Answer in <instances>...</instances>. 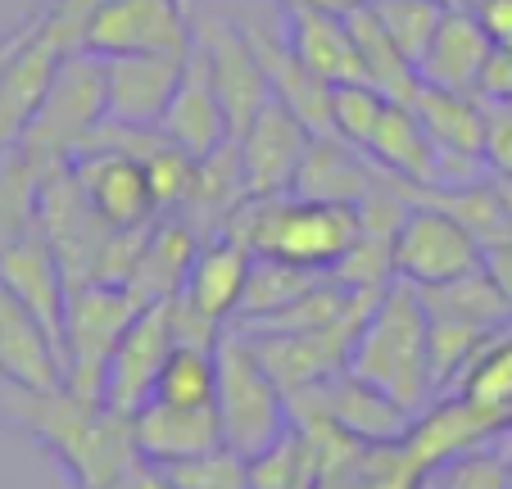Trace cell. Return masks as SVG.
<instances>
[{"instance_id": "cell-17", "label": "cell", "mask_w": 512, "mask_h": 489, "mask_svg": "<svg viewBox=\"0 0 512 489\" xmlns=\"http://www.w3.org/2000/svg\"><path fill=\"white\" fill-rule=\"evenodd\" d=\"M132 440L141 458L159 462V467H173V462L223 449L227 435H223L218 408H182V403L150 399L145 408L132 413Z\"/></svg>"}, {"instance_id": "cell-34", "label": "cell", "mask_w": 512, "mask_h": 489, "mask_svg": "<svg viewBox=\"0 0 512 489\" xmlns=\"http://www.w3.org/2000/svg\"><path fill=\"white\" fill-rule=\"evenodd\" d=\"M145 159V173H150V191H155L159 209L173 213V209H186L195 195V182H200V159L182 145H173L168 136H159L150 150L141 154Z\"/></svg>"}, {"instance_id": "cell-29", "label": "cell", "mask_w": 512, "mask_h": 489, "mask_svg": "<svg viewBox=\"0 0 512 489\" xmlns=\"http://www.w3.org/2000/svg\"><path fill=\"white\" fill-rule=\"evenodd\" d=\"M46 173H50L46 163L32 159L23 145H14L0 159V254L37 227V204H41Z\"/></svg>"}, {"instance_id": "cell-14", "label": "cell", "mask_w": 512, "mask_h": 489, "mask_svg": "<svg viewBox=\"0 0 512 489\" xmlns=\"http://www.w3.org/2000/svg\"><path fill=\"white\" fill-rule=\"evenodd\" d=\"M0 286L10 290L50 336L64 349V317H68V272L59 263V254L50 250V240L41 236V227H32L23 240H14L10 250L0 254Z\"/></svg>"}, {"instance_id": "cell-37", "label": "cell", "mask_w": 512, "mask_h": 489, "mask_svg": "<svg viewBox=\"0 0 512 489\" xmlns=\"http://www.w3.org/2000/svg\"><path fill=\"white\" fill-rule=\"evenodd\" d=\"M177 489H254L250 485V458L236 449H213L200 458H186L168 467Z\"/></svg>"}, {"instance_id": "cell-36", "label": "cell", "mask_w": 512, "mask_h": 489, "mask_svg": "<svg viewBox=\"0 0 512 489\" xmlns=\"http://www.w3.org/2000/svg\"><path fill=\"white\" fill-rule=\"evenodd\" d=\"M386 105L390 96L381 87H372V82H340V87H331V132L340 141L358 145V150H368Z\"/></svg>"}, {"instance_id": "cell-40", "label": "cell", "mask_w": 512, "mask_h": 489, "mask_svg": "<svg viewBox=\"0 0 512 489\" xmlns=\"http://www.w3.org/2000/svg\"><path fill=\"white\" fill-rule=\"evenodd\" d=\"M476 96H481L490 109L512 105V46H494L490 50L481 77H476Z\"/></svg>"}, {"instance_id": "cell-30", "label": "cell", "mask_w": 512, "mask_h": 489, "mask_svg": "<svg viewBox=\"0 0 512 489\" xmlns=\"http://www.w3.org/2000/svg\"><path fill=\"white\" fill-rule=\"evenodd\" d=\"M155 399L182 403V408H213V399H218V345L177 340L159 367Z\"/></svg>"}, {"instance_id": "cell-8", "label": "cell", "mask_w": 512, "mask_h": 489, "mask_svg": "<svg viewBox=\"0 0 512 489\" xmlns=\"http://www.w3.org/2000/svg\"><path fill=\"white\" fill-rule=\"evenodd\" d=\"M195 46V19L186 0H105L82 28L87 55H186Z\"/></svg>"}, {"instance_id": "cell-20", "label": "cell", "mask_w": 512, "mask_h": 489, "mask_svg": "<svg viewBox=\"0 0 512 489\" xmlns=\"http://www.w3.org/2000/svg\"><path fill=\"white\" fill-rule=\"evenodd\" d=\"M503 422H508L503 413H490V408H481V403L454 394V399L435 403L431 413H426L422 422L408 431V440L399 444V449H404V458L426 476V471H435L440 462H449V458H458V453L476 449V444H481L485 435L499 431Z\"/></svg>"}, {"instance_id": "cell-26", "label": "cell", "mask_w": 512, "mask_h": 489, "mask_svg": "<svg viewBox=\"0 0 512 489\" xmlns=\"http://www.w3.org/2000/svg\"><path fill=\"white\" fill-rule=\"evenodd\" d=\"M200 245H204L200 231L186 218L150 222L145 245H141V254H136V268H132V277H127V290H132L141 304H159V299L182 295L186 272H191Z\"/></svg>"}, {"instance_id": "cell-48", "label": "cell", "mask_w": 512, "mask_h": 489, "mask_svg": "<svg viewBox=\"0 0 512 489\" xmlns=\"http://www.w3.org/2000/svg\"><path fill=\"white\" fill-rule=\"evenodd\" d=\"M508 422H512V408H508Z\"/></svg>"}, {"instance_id": "cell-7", "label": "cell", "mask_w": 512, "mask_h": 489, "mask_svg": "<svg viewBox=\"0 0 512 489\" xmlns=\"http://www.w3.org/2000/svg\"><path fill=\"white\" fill-rule=\"evenodd\" d=\"M390 268L399 281L426 290L485 268V250L454 213L426 200L404 209V218H399L395 236H390Z\"/></svg>"}, {"instance_id": "cell-16", "label": "cell", "mask_w": 512, "mask_h": 489, "mask_svg": "<svg viewBox=\"0 0 512 489\" xmlns=\"http://www.w3.org/2000/svg\"><path fill=\"white\" fill-rule=\"evenodd\" d=\"M313 390L322 399V413L340 426V435H349L363 449H399L408 440V431H413L408 426L413 413H408L404 403H395L377 385L358 381L354 372H340L336 381L313 385Z\"/></svg>"}, {"instance_id": "cell-41", "label": "cell", "mask_w": 512, "mask_h": 489, "mask_svg": "<svg viewBox=\"0 0 512 489\" xmlns=\"http://www.w3.org/2000/svg\"><path fill=\"white\" fill-rule=\"evenodd\" d=\"M485 163L494 177H512V114L490 109V141H485Z\"/></svg>"}, {"instance_id": "cell-5", "label": "cell", "mask_w": 512, "mask_h": 489, "mask_svg": "<svg viewBox=\"0 0 512 489\" xmlns=\"http://www.w3.org/2000/svg\"><path fill=\"white\" fill-rule=\"evenodd\" d=\"M100 123H105V68L87 50H68L55 68L46 100H41V114L32 118L19 145L46 168H55V163L73 159L96 136Z\"/></svg>"}, {"instance_id": "cell-22", "label": "cell", "mask_w": 512, "mask_h": 489, "mask_svg": "<svg viewBox=\"0 0 512 489\" xmlns=\"http://www.w3.org/2000/svg\"><path fill=\"white\" fill-rule=\"evenodd\" d=\"M490 50H494V41H490V32H485V23L476 19V10L449 5L431 37V46H426V55L417 59V77H422V87L472 91L476 96V77H481Z\"/></svg>"}, {"instance_id": "cell-39", "label": "cell", "mask_w": 512, "mask_h": 489, "mask_svg": "<svg viewBox=\"0 0 512 489\" xmlns=\"http://www.w3.org/2000/svg\"><path fill=\"white\" fill-rule=\"evenodd\" d=\"M105 0H46L41 5V32L46 37H55L64 50H78L82 46V28H87V19L100 10Z\"/></svg>"}, {"instance_id": "cell-19", "label": "cell", "mask_w": 512, "mask_h": 489, "mask_svg": "<svg viewBox=\"0 0 512 489\" xmlns=\"http://www.w3.org/2000/svg\"><path fill=\"white\" fill-rule=\"evenodd\" d=\"M159 132L173 145L191 150L195 159H204V154L218 150V145L232 136V123H227V109H223V100H218V87H213V73H209V55H204L200 41H195L191 55H186L182 87H177Z\"/></svg>"}, {"instance_id": "cell-32", "label": "cell", "mask_w": 512, "mask_h": 489, "mask_svg": "<svg viewBox=\"0 0 512 489\" xmlns=\"http://www.w3.org/2000/svg\"><path fill=\"white\" fill-rule=\"evenodd\" d=\"M322 458L309 435L286 431L277 444L250 458V485L254 489H313Z\"/></svg>"}, {"instance_id": "cell-24", "label": "cell", "mask_w": 512, "mask_h": 489, "mask_svg": "<svg viewBox=\"0 0 512 489\" xmlns=\"http://www.w3.org/2000/svg\"><path fill=\"white\" fill-rule=\"evenodd\" d=\"M363 154H368L377 168H386L390 177L417 186V191L440 186V145L426 132L417 105H408V100H390Z\"/></svg>"}, {"instance_id": "cell-21", "label": "cell", "mask_w": 512, "mask_h": 489, "mask_svg": "<svg viewBox=\"0 0 512 489\" xmlns=\"http://www.w3.org/2000/svg\"><path fill=\"white\" fill-rule=\"evenodd\" d=\"M286 41L295 59L327 87L368 82V68H363L345 10H286Z\"/></svg>"}, {"instance_id": "cell-31", "label": "cell", "mask_w": 512, "mask_h": 489, "mask_svg": "<svg viewBox=\"0 0 512 489\" xmlns=\"http://www.w3.org/2000/svg\"><path fill=\"white\" fill-rule=\"evenodd\" d=\"M313 286H322L318 272L290 268V263H281V259H254L250 290H245V304H241V326H259V322H268V317L286 313V308L300 304Z\"/></svg>"}, {"instance_id": "cell-44", "label": "cell", "mask_w": 512, "mask_h": 489, "mask_svg": "<svg viewBox=\"0 0 512 489\" xmlns=\"http://www.w3.org/2000/svg\"><path fill=\"white\" fill-rule=\"evenodd\" d=\"M485 272L499 281V290L508 295V304H512V240H508V245H494V250H485Z\"/></svg>"}, {"instance_id": "cell-2", "label": "cell", "mask_w": 512, "mask_h": 489, "mask_svg": "<svg viewBox=\"0 0 512 489\" xmlns=\"http://www.w3.org/2000/svg\"><path fill=\"white\" fill-rule=\"evenodd\" d=\"M223 231L241 240L254 259H281L304 272H331L354 250L368 218L354 200H322V195H245L227 213Z\"/></svg>"}, {"instance_id": "cell-49", "label": "cell", "mask_w": 512, "mask_h": 489, "mask_svg": "<svg viewBox=\"0 0 512 489\" xmlns=\"http://www.w3.org/2000/svg\"><path fill=\"white\" fill-rule=\"evenodd\" d=\"M503 109H508V114H512V105H503Z\"/></svg>"}, {"instance_id": "cell-10", "label": "cell", "mask_w": 512, "mask_h": 489, "mask_svg": "<svg viewBox=\"0 0 512 489\" xmlns=\"http://www.w3.org/2000/svg\"><path fill=\"white\" fill-rule=\"evenodd\" d=\"M313 127L304 123L290 105H281L277 96L250 118L236 141H241V177H245V195L263 200V195H290L300 182L304 154H309Z\"/></svg>"}, {"instance_id": "cell-46", "label": "cell", "mask_w": 512, "mask_h": 489, "mask_svg": "<svg viewBox=\"0 0 512 489\" xmlns=\"http://www.w3.org/2000/svg\"><path fill=\"white\" fill-rule=\"evenodd\" d=\"M358 0H281V10H349Z\"/></svg>"}, {"instance_id": "cell-13", "label": "cell", "mask_w": 512, "mask_h": 489, "mask_svg": "<svg viewBox=\"0 0 512 489\" xmlns=\"http://www.w3.org/2000/svg\"><path fill=\"white\" fill-rule=\"evenodd\" d=\"M191 55V50H186ZM186 55H109L105 118L118 127H159L186 73Z\"/></svg>"}, {"instance_id": "cell-1", "label": "cell", "mask_w": 512, "mask_h": 489, "mask_svg": "<svg viewBox=\"0 0 512 489\" xmlns=\"http://www.w3.org/2000/svg\"><path fill=\"white\" fill-rule=\"evenodd\" d=\"M0 417H10L28 431L78 489H100L118 476L136 453L132 417L114 413L105 403H87L59 385V390H19L0 381Z\"/></svg>"}, {"instance_id": "cell-25", "label": "cell", "mask_w": 512, "mask_h": 489, "mask_svg": "<svg viewBox=\"0 0 512 489\" xmlns=\"http://www.w3.org/2000/svg\"><path fill=\"white\" fill-rule=\"evenodd\" d=\"M417 114H422L426 132L440 145V182H445V163H485V141H490V105L472 91H440L422 87L417 91Z\"/></svg>"}, {"instance_id": "cell-35", "label": "cell", "mask_w": 512, "mask_h": 489, "mask_svg": "<svg viewBox=\"0 0 512 489\" xmlns=\"http://www.w3.org/2000/svg\"><path fill=\"white\" fill-rule=\"evenodd\" d=\"M372 10H377V19L386 23L390 37H395V46L408 55V64L417 68V59L426 55L435 28L445 19L449 0H372Z\"/></svg>"}, {"instance_id": "cell-3", "label": "cell", "mask_w": 512, "mask_h": 489, "mask_svg": "<svg viewBox=\"0 0 512 489\" xmlns=\"http://www.w3.org/2000/svg\"><path fill=\"white\" fill-rule=\"evenodd\" d=\"M349 372L386 390L408 413L431 399V313L422 290L399 277L381 290L354 336Z\"/></svg>"}, {"instance_id": "cell-15", "label": "cell", "mask_w": 512, "mask_h": 489, "mask_svg": "<svg viewBox=\"0 0 512 489\" xmlns=\"http://www.w3.org/2000/svg\"><path fill=\"white\" fill-rule=\"evenodd\" d=\"M64 55L68 50L41 32V14H37V32L14 50L10 64L0 68V159L28 136L32 118L41 114V100H46Z\"/></svg>"}, {"instance_id": "cell-28", "label": "cell", "mask_w": 512, "mask_h": 489, "mask_svg": "<svg viewBox=\"0 0 512 489\" xmlns=\"http://www.w3.org/2000/svg\"><path fill=\"white\" fill-rule=\"evenodd\" d=\"M422 304L431 317H458V322H476V326H490V331L512 326L508 295H503L499 281H494L485 268L445 281V286H426Z\"/></svg>"}, {"instance_id": "cell-18", "label": "cell", "mask_w": 512, "mask_h": 489, "mask_svg": "<svg viewBox=\"0 0 512 489\" xmlns=\"http://www.w3.org/2000/svg\"><path fill=\"white\" fill-rule=\"evenodd\" d=\"M0 381L19 390H59L64 376V349L46 326L0 286Z\"/></svg>"}, {"instance_id": "cell-42", "label": "cell", "mask_w": 512, "mask_h": 489, "mask_svg": "<svg viewBox=\"0 0 512 489\" xmlns=\"http://www.w3.org/2000/svg\"><path fill=\"white\" fill-rule=\"evenodd\" d=\"M100 489H177V485H173V476H168V467H159V462H150V458H132Z\"/></svg>"}, {"instance_id": "cell-6", "label": "cell", "mask_w": 512, "mask_h": 489, "mask_svg": "<svg viewBox=\"0 0 512 489\" xmlns=\"http://www.w3.org/2000/svg\"><path fill=\"white\" fill-rule=\"evenodd\" d=\"M141 299L127 286H105L91 281L68 295V317H64V376L68 390L87 403H100L105 390V367L132 317L141 313Z\"/></svg>"}, {"instance_id": "cell-45", "label": "cell", "mask_w": 512, "mask_h": 489, "mask_svg": "<svg viewBox=\"0 0 512 489\" xmlns=\"http://www.w3.org/2000/svg\"><path fill=\"white\" fill-rule=\"evenodd\" d=\"M32 32H37V14H28V19H23V23H14V28H5V32H0V68L10 64V55L23 46V41L32 37Z\"/></svg>"}, {"instance_id": "cell-9", "label": "cell", "mask_w": 512, "mask_h": 489, "mask_svg": "<svg viewBox=\"0 0 512 489\" xmlns=\"http://www.w3.org/2000/svg\"><path fill=\"white\" fill-rule=\"evenodd\" d=\"M173 345H177L173 299L145 304L141 313L132 317V326L123 331V340L114 345V354H109L100 403L114 408V413H123V417H132L136 408H145V403L155 399L159 367H164V358Z\"/></svg>"}, {"instance_id": "cell-38", "label": "cell", "mask_w": 512, "mask_h": 489, "mask_svg": "<svg viewBox=\"0 0 512 489\" xmlns=\"http://www.w3.org/2000/svg\"><path fill=\"white\" fill-rule=\"evenodd\" d=\"M435 471H440V489H512V471L481 449L458 453Z\"/></svg>"}, {"instance_id": "cell-4", "label": "cell", "mask_w": 512, "mask_h": 489, "mask_svg": "<svg viewBox=\"0 0 512 489\" xmlns=\"http://www.w3.org/2000/svg\"><path fill=\"white\" fill-rule=\"evenodd\" d=\"M213 408L223 417L227 449L245 453V458L263 453L290 431L286 390L277 385V376L268 372V363L254 349L250 331H241V326L218 336V399H213Z\"/></svg>"}, {"instance_id": "cell-11", "label": "cell", "mask_w": 512, "mask_h": 489, "mask_svg": "<svg viewBox=\"0 0 512 489\" xmlns=\"http://www.w3.org/2000/svg\"><path fill=\"white\" fill-rule=\"evenodd\" d=\"M68 163H73L78 186L87 191L91 209L114 231H145L155 222L159 200H155V191H150L145 159L118 150V145H82Z\"/></svg>"}, {"instance_id": "cell-47", "label": "cell", "mask_w": 512, "mask_h": 489, "mask_svg": "<svg viewBox=\"0 0 512 489\" xmlns=\"http://www.w3.org/2000/svg\"><path fill=\"white\" fill-rule=\"evenodd\" d=\"M494 186H499L503 204H508V213H512V177H494Z\"/></svg>"}, {"instance_id": "cell-43", "label": "cell", "mask_w": 512, "mask_h": 489, "mask_svg": "<svg viewBox=\"0 0 512 489\" xmlns=\"http://www.w3.org/2000/svg\"><path fill=\"white\" fill-rule=\"evenodd\" d=\"M476 19L485 23L494 46H512V0H476Z\"/></svg>"}, {"instance_id": "cell-23", "label": "cell", "mask_w": 512, "mask_h": 489, "mask_svg": "<svg viewBox=\"0 0 512 489\" xmlns=\"http://www.w3.org/2000/svg\"><path fill=\"white\" fill-rule=\"evenodd\" d=\"M250 272H254V254L245 250L241 240H232L223 231V236H213V240L200 245L191 272H186L182 299L200 317H209V322L223 326L227 317L241 313L245 290H250Z\"/></svg>"}, {"instance_id": "cell-12", "label": "cell", "mask_w": 512, "mask_h": 489, "mask_svg": "<svg viewBox=\"0 0 512 489\" xmlns=\"http://www.w3.org/2000/svg\"><path fill=\"white\" fill-rule=\"evenodd\" d=\"M195 41L209 55V73L213 87H218V100L227 109L232 136H241L250 127V118L272 100L268 73H263L254 46L245 41L241 23L223 19V14H195Z\"/></svg>"}, {"instance_id": "cell-27", "label": "cell", "mask_w": 512, "mask_h": 489, "mask_svg": "<svg viewBox=\"0 0 512 489\" xmlns=\"http://www.w3.org/2000/svg\"><path fill=\"white\" fill-rule=\"evenodd\" d=\"M345 19H349V32H354V41H358L363 68H368V82L386 91L390 100H408V105H413L417 91H422V77H417V68L408 64L404 50L395 46V37L386 32V23L377 19L372 0L349 5Z\"/></svg>"}, {"instance_id": "cell-33", "label": "cell", "mask_w": 512, "mask_h": 489, "mask_svg": "<svg viewBox=\"0 0 512 489\" xmlns=\"http://www.w3.org/2000/svg\"><path fill=\"white\" fill-rule=\"evenodd\" d=\"M458 394L481 403V408H490V413L508 417V408H512V326L499 331V336L476 354V363L467 367L463 381H458Z\"/></svg>"}]
</instances>
